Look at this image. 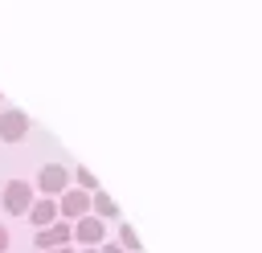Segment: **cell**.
Returning <instances> with one entry per match:
<instances>
[{"mask_svg":"<svg viewBox=\"0 0 262 253\" xmlns=\"http://www.w3.org/2000/svg\"><path fill=\"white\" fill-rule=\"evenodd\" d=\"M74 241H78L82 249H98V245H106V220H98V216H82V220H74Z\"/></svg>","mask_w":262,"mask_h":253,"instance_id":"cell-6","label":"cell"},{"mask_svg":"<svg viewBox=\"0 0 262 253\" xmlns=\"http://www.w3.org/2000/svg\"><path fill=\"white\" fill-rule=\"evenodd\" d=\"M0 102H4V94H0Z\"/></svg>","mask_w":262,"mask_h":253,"instance_id":"cell-15","label":"cell"},{"mask_svg":"<svg viewBox=\"0 0 262 253\" xmlns=\"http://www.w3.org/2000/svg\"><path fill=\"white\" fill-rule=\"evenodd\" d=\"M33 200H37V192H33V184H29V180H8V184H4L0 204H4V212H8V216H25V212L33 208Z\"/></svg>","mask_w":262,"mask_h":253,"instance_id":"cell-1","label":"cell"},{"mask_svg":"<svg viewBox=\"0 0 262 253\" xmlns=\"http://www.w3.org/2000/svg\"><path fill=\"white\" fill-rule=\"evenodd\" d=\"M25 216H29V224H33V229H49L53 220H61V216H57V200H49V196H37V200H33V208H29Z\"/></svg>","mask_w":262,"mask_h":253,"instance_id":"cell-7","label":"cell"},{"mask_svg":"<svg viewBox=\"0 0 262 253\" xmlns=\"http://www.w3.org/2000/svg\"><path fill=\"white\" fill-rule=\"evenodd\" d=\"M29 131H33V118L25 110H16V106L0 110V143H25Z\"/></svg>","mask_w":262,"mask_h":253,"instance_id":"cell-3","label":"cell"},{"mask_svg":"<svg viewBox=\"0 0 262 253\" xmlns=\"http://www.w3.org/2000/svg\"><path fill=\"white\" fill-rule=\"evenodd\" d=\"M98 253H123V249H119L115 241H106V245H98Z\"/></svg>","mask_w":262,"mask_h":253,"instance_id":"cell-12","label":"cell"},{"mask_svg":"<svg viewBox=\"0 0 262 253\" xmlns=\"http://www.w3.org/2000/svg\"><path fill=\"white\" fill-rule=\"evenodd\" d=\"M115 245H119V249H123V253H139V249H143V245H139V237H135V229H131V224H119V241H115Z\"/></svg>","mask_w":262,"mask_h":253,"instance_id":"cell-9","label":"cell"},{"mask_svg":"<svg viewBox=\"0 0 262 253\" xmlns=\"http://www.w3.org/2000/svg\"><path fill=\"white\" fill-rule=\"evenodd\" d=\"M66 188H70V167H66V163H45V167L37 171V188H33V192L57 200Z\"/></svg>","mask_w":262,"mask_h":253,"instance_id":"cell-4","label":"cell"},{"mask_svg":"<svg viewBox=\"0 0 262 253\" xmlns=\"http://www.w3.org/2000/svg\"><path fill=\"white\" fill-rule=\"evenodd\" d=\"M57 216L61 220H82V216H90V192H82V188H66L61 196H57Z\"/></svg>","mask_w":262,"mask_h":253,"instance_id":"cell-5","label":"cell"},{"mask_svg":"<svg viewBox=\"0 0 262 253\" xmlns=\"http://www.w3.org/2000/svg\"><path fill=\"white\" fill-rule=\"evenodd\" d=\"M49 253H74V245H66V249H49Z\"/></svg>","mask_w":262,"mask_h":253,"instance_id":"cell-13","label":"cell"},{"mask_svg":"<svg viewBox=\"0 0 262 253\" xmlns=\"http://www.w3.org/2000/svg\"><path fill=\"white\" fill-rule=\"evenodd\" d=\"M74 241V224L70 220H53L49 229H33V249L49 253V249H66Z\"/></svg>","mask_w":262,"mask_h":253,"instance_id":"cell-2","label":"cell"},{"mask_svg":"<svg viewBox=\"0 0 262 253\" xmlns=\"http://www.w3.org/2000/svg\"><path fill=\"white\" fill-rule=\"evenodd\" d=\"M78 253H98V249H78Z\"/></svg>","mask_w":262,"mask_h":253,"instance_id":"cell-14","label":"cell"},{"mask_svg":"<svg viewBox=\"0 0 262 253\" xmlns=\"http://www.w3.org/2000/svg\"><path fill=\"white\" fill-rule=\"evenodd\" d=\"M74 188H82V192H98L94 171H90V167H74Z\"/></svg>","mask_w":262,"mask_h":253,"instance_id":"cell-10","label":"cell"},{"mask_svg":"<svg viewBox=\"0 0 262 253\" xmlns=\"http://www.w3.org/2000/svg\"><path fill=\"white\" fill-rule=\"evenodd\" d=\"M8 245H12V237H8V229L0 224V253H8Z\"/></svg>","mask_w":262,"mask_h":253,"instance_id":"cell-11","label":"cell"},{"mask_svg":"<svg viewBox=\"0 0 262 253\" xmlns=\"http://www.w3.org/2000/svg\"><path fill=\"white\" fill-rule=\"evenodd\" d=\"M90 216H98V220H119V204L98 188V192H90Z\"/></svg>","mask_w":262,"mask_h":253,"instance_id":"cell-8","label":"cell"}]
</instances>
